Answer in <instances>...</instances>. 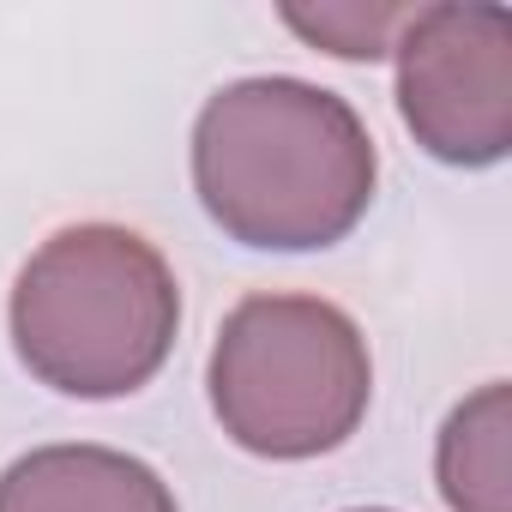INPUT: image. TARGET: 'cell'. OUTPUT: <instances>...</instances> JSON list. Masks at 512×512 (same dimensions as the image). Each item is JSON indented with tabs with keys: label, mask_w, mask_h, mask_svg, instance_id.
Masks as SVG:
<instances>
[{
	"label": "cell",
	"mask_w": 512,
	"mask_h": 512,
	"mask_svg": "<svg viewBox=\"0 0 512 512\" xmlns=\"http://www.w3.org/2000/svg\"><path fill=\"white\" fill-rule=\"evenodd\" d=\"M374 181L380 157L362 115L338 91L290 73L235 79L193 121L199 205L241 247H332L368 217Z\"/></svg>",
	"instance_id": "cell-1"
},
{
	"label": "cell",
	"mask_w": 512,
	"mask_h": 512,
	"mask_svg": "<svg viewBox=\"0 0 512 512\" xmlns=\"http://www.w3.org/2000/svg\"><path fill=\"white\" fill-rule=\"evenodd\" d=\"M302 43L338 55V61H380L392 55L410 7H368V0H320V7H284L278 13Z\"/></svg>",
	"instance_id": "cell-7"
},
{
	"label": "cell",
	"mask_w": 512,
	"mask_h": 512,
	"mask_svg": "<svg viewBox=\"0 0 512 512\" xmlns=\"http://www.w3.org/2000/svg\"><path fill=\"white\" fill-rule=\"evenodd\" d=\"M211 410L241 452L320 458L344 446L374 398L362 326L320 296H247L211 344Z\"/></svg>",
	"instance_id": "cell-3"
},
{
	"label": "cell",
	"mask_w": 512,
	"mask_h": 512,
	"mask_svg": "<svg viewBox=\"0 0 512 512\" xmlns=\"http://www.w3.org/2000/svg\"><path fill=\"white\" fill-rule=\"evenodd\" d=\"M19 362L67 398H127L157 380L181 332V284L127 223L55 229L7 302Z\"/></svg>",
	"instance_id": "cell-2"
},
{
	"label": "cell",
	"mask_w": 512,
	"mask_h": 512,
	"mask_svg": "<svg viewBox=\"0 0 512 512\" xmlns=\"http://www.w3.org/2000/svg\"><path fill=\"white\" fill-rule=\"evenodd\" d=\"M434 476L452 512H512V386H476L440 428Z\"/></svg>",
	"instance_id": "cell-6"
},
{
	"label": "cell",
	"mask_w": 512,
	"mask_h": 512,
	"mask_svg": "<svg viewBox=\"0 0 512 512\" xmlns=\"http://www.w3.org/2000/svg\"><path fill=\"white\" fill-rule=\"evenodd\" d=\"M0 512H181L169 482L115 446H37L0 470Z\"/></svg>",
	"instance_id": "cell-5"
},
{
	"label": "cell",
	"mask_w": 512,
	"mask_h": 512,
	"mask_svg": "<svg viewBox=\"0 0 512 512\" xmlns=\"http://www.w3.org/2000/svg\"><path fill=\"white\" fill-rule=\"evenodd\" d=\"M392 55L398 115L428 157L488 169L512 151V13L410 7Z\"/></svg>",
	"instance_id": "cell-4"
},
{
	"label": "cell",
	"mask_w": 512,
	"mask_h": 512,
	"mask_svg": "<svg viewBox=\"0 0 512 512\" xmlns=\"http://www.w3.org/2000/svg\"><path fill=\"white\" fill-rule=\"evenodd\" d=\"M350 512H386V506H350Z\"/></svg>",
	"instance_id": "cell-8"
}]
</instances>
